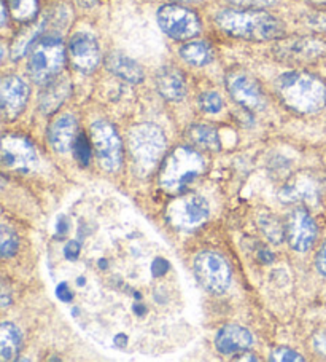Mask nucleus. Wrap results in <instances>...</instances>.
Masks as SVG:
<instances>
[{"label":"nucleus","mask_w":326,"mask_h":362,"mask_svg":"<svg viewBox=\"0 0 326 362\" xmlns=\"http://www.w3.org/2000/svg\"><path fill=\"white\" fill-rule=\"evenodd\" d=\"M217 26L231 37L252 42H267L284 37L285 26L279 18L262 10H222Z\"/></svg>","instance_id":"obj_1"},{"label":"nucleus","mask_w":326,"mask_h":362,"mask_svg":"<svg viewBox=\"0 0 326 362\" xmlns=\"http://www.w3.org/2000/svg\"><path fill=\"white\" fill-rule=\"evenodd\" d=\"M280 101L296 114H315L326 104V86L318 77L307 72H285L275 82Z\"/></svg>","instance_id":"obj_2"},{"label":"nucleus","mask_w":326,"mask_h":362,"mask_svg":"<svg viewBox=\"0 0 326 362\" xmlns=\"http://www.w3.org/2000/svg\"><path fill=\"white\" fill-rule=\"evenodd\" d=\"M205 171V158L191 147H177L162 160L159 187L169 195H181Z\"/></svg>","instance_id":"obj_3"},{"label":"nucleus","mask_w":326,"mask_h":362,"mask_svg":"<svg viewBox=\"0 0 326 362\" xmlns=\"http://www.w3.org/2000/svg\"><path fill=\"white\" fill-rule=\"evenodd\" d=\"M166 134L159 127L152 123H142L129 131V153L133 157L135 170L142 176H148L155 168L161 166L166 153Z\"/></svg>","instance_id":"obj_4"},{"label":"nucleus","mask_w":326,"mask_h":362,"mask_svg":"<svg viewBox=\"0 0 326 362\" xmlns=\"http://www.w3.org/2000/svg\"><path fill=\"white\" fill-rule=\"evenodd\" d=\"M64 64L66 47L59 35H43L30 48L28 72L37 85H45L58 77Z\"/></svg>","instance_id":"obj_5"},{"label":"nucleus","mask_w":326,"mask_h":362,"mask_svg":"<svg viewBox=\"0 0 326 362\" xmlns=\"http://www.w3.org/2000/svg\"><path fill=\"white\" fill-rule=\"evenodd\" d=\"M91 144L99 166L107 173H116L123 163V142L115 127L105 120L94 122Z\"/></svg>","instance_id":"obj_6"},{"label":"nucleus","mask_w":326,"mask_h":362,"mask_svg":"<svg viewBox=\"0 0 326 362\" xmlns=\"http://www.w3.org/2000/svg\"><path fill=\"white\" fill-rule=\"evenodd\" d=\"M194 274L199 284L213 296H222L231 284V268L228 260L213 251H203L194 259Z\"/></svg>","instance_id":"obj_7"},{"label":"nucleus","mask_w":326,"mask_h":362,"mask_svg":"<svg viewBox=\"0 0 326 362\" xmlns=\"http://www.w3.org/2000/svg\"><path fill=\"white\" fill-rule=\"evenodd\" d=\"M209 214L210 209L205 198L196 195V193H188L167 206L166 219L172 227L179 230H193L204 223Z\"/></svg>","instance_id":"obj_8"},{"label":"nucleus","mask_w":326,"mask_h":362,"mask_svg":"<svg viewBox=\"0 0 326 362\" xmlns=\"http://www.w3.org/2000/svg\"><path fill=\"white\" fill-rule=\"evenodd\" d=\"M162 33L174 40H190L200 33V21L193 10L179 4L162 5L158 10Z\"/></svg>","instance_id":"obj_9"},{"label":"nucleus","mask_w":326,"mask_h":362,"mask_svg":"<svg viewBox=\"0 0 326 362\" xmlns=\"http://www.w3.org/2000/svg\"><path fill=\"white\" fill-rule=\"evenodd\" d=\"M227 88L231 98L248 110H261L266 105L260 83L242 69H233L227 74Z\"/></svg>","instance_id":"obj_10"},{"label":"nucleus","mask_w":326,"mask_h":362,"mask_svg":"<svg viewBox=\"0 0 326 362\" xmlns=\"http://www.w3.org/2000/svg\"><path fill=\"white\" fill-rule=\"evenodd\" d=\"M275 56L285 62H310L323 58L326 43L312 37H291L280 40L274 48Z\"/></svg>","instance_id":"obj_11"},{"label":"nucleus","mask_w":326,"mask_h":362,"mask_svg":"<svg viewBox=\"0 0 326 362\" xmlns=\"http://www.w3.org/2000/svg\"><path fill=\"white\" fill-rule=\"evenodd\" d=\"M2 163L8 170L28 173L37 163V153L32 144L23 136H5L0 151Z\"/></svg>","instance_id":"obj_12"},{"label":"nucleus","mask_w":326,"mask_h":362,"mask_svg":"<svg viewBox=\"0 0 326 362\" xmlns=\"http://www.w3.org/2000/svg\"><path fill=\"white\" fill-rule=\"evenodd\" d=\"M286 240L298 252H307L317 240V226L309 212L304 208H296L288 216Z\"/></svg>","instance_id":"obj_13"},{"label":"nucleus","mask_w":326,"mask_h":362,"mask_svg":"<svg viewBox=\"0 0 326 362\" xmlns=\"http://www.w3.org/2000/svg\"><path fill=\"white\" fill-rule=\"evenodd\" d=\"M68 58L78 72L91 74L100 62L99 43L91 34L78 33L68 42Z\"/></svg>","instance_id":"obj_14"},{"label":"nucleus","mask_w":326,"mask_h":362,"mask_svg":"<svg viewBox=\"0 0 326 362\" xmlns=\"http://www.w3.org/2000/svg\"><path fill=\"white\" fill-rule=\"evenodd\" d=\"M29 99V86L23 78L16 76H7L0 82V105L4 115L13 120L21 115Z\"/></svg>","instance_id":"obj_15"},{"label":"nucleus","mask_w":326,"mask_h":362,"mask_svg":"<svg viewBox=\"0 0 326 362\" xmlns=\"http://www.w3.org/2000/svg\"><path fill=\"white\" fill-rule=\"evenodd\" d=\"M253 335L250 334V330L236 324L222 327L215 337V346L224 356L247 351L253 346Z\"/></svg>","instance_id":"obj_16"},{"label":"nucleus","mask_w":326,"mask_h":362,"mask_svg":"<svg viewBox=\"0 0 326 362\" xmlns=\"http://www.w3.org/2000/svg\"><path fill=\"white\" fill-rule=\"evenodd\" d=\"M77 120L71 114H62L49 124L48 142L58 153H67L77 139Z\"/></svg>","instance_id":"obj_17"},{"label":"nucleus","mask_w":326,"mask_h":362,"mask_svg":"<svg viewBox=\"0 0 326 362\" xmlns=\"http://www.w3.org/2000/svg\"><path fill=\"white\" fill-rule=\"evenodd\" d=\"M156 90L167 101H181L186 95V80L177 67H161L155 77Z\"/></svg>","instance_id":"obj_18"},{"label":"nucleus","mask_w":326,"mask_h":362,"mask_svg":"<svg viewBox=\"0 0 326 362\" xmlns=\"http://www.w3.org/2000/svg\"><path fill=\"white\" fill-rule=\"evenodd\" d=\"M71 95V82L66 76H58L43 85L39 96V109L43 114H53Z\"/></svg>","instance_id":"obj_19"},{"label":"nucleus","mask_w":326,"mask_h":362,"mask_svg":"<svg viewBox=\"0 0 326 362\" xmlns=\"http://www.w3.org/2000/svg\"><path fill=\"white\" fill-rule=\"evenodd\" d=\"M105 67L114 74L115 77L124 80V82L137 85L143 80V69L140 64L129 58L121 52H111L110 54H107L105 58Z\"/></svg>","instance_id":"obj_20"},{"label":"nucleus","mask_w":326,"mask_h":362,"mask_svg":"<svg viewBox=\"0 0 326 362\" xmlns=\"http://www.w3.org/2000/svg\"><path fill=\"white\" fill-rule=\"evenodd\" d=\"M45 21H40V23H34V24H29V26L24 28L23 30L18 33V35L15 37V40L11 42V59H21L24 54L30 52V48L34 47V43L39 40L40 34L45 30Z\"/></svg>","instance_id":"obj_21"},{"label":"nucleus","mask_w":326,"mask_h":362,"mask_svg":"<svg viewBox=\"0 0 326 362\" xmlns=\"http://www.w3.org/2000/svg\"><path fill=\"white\" fill-rule=\"evenodd\" d=\"M188 139H190L196 147L203 148V151H220V137H218L217 131L209 127V124H193V127L188 128Z\"/></svg>","instance_id":"obj_22"},{"label":"nucleus","mask_w":326,"mask_h":362,"mask_svg":"<svg viewBox=\"0 0 326 362\" xmlns=\"http://www.w3.org/2000/svg\"><path fill=\"white\" fill-rule=\"evenodd\" d=\"M21 348V334L15 324H0V354L5 361L15 359Z\"/></svg>","instance_id":"obj_23"},{"label":"nucleus","mask_w":326,"mask_h":362,"mask_svg":"<svg viewBox=\"0 0 326 362\" xmlns=\"http://www.w3.org/2000/svg\"><path fill=\"white\" fill-rule=\"evenodd\" d=\"M180 56L188 62V64L203 67L212 62L213 49L207 42L194 40L185 43V45L180 48Z\"/></svg>","instance_id":"obj_24"},{"label":"nucleus","mask_w":326,"mask_h":362,"mask_svg":"<svg viewBox=\"0 0 326 362\" xmlns=\"http://www.w3.org/2000/svg\"><path fill=\"white\" fill-rule=\"evenodd\" d=\"M15 21L30 23L39 13V0H4Z\"/></svg>","instance_id":"obj_25"},{"label":"nucleus","mask_w":326,"mask_h":362,"mask_svg":"<svg viewBox=\"0 0 326 362\" xmlns=\"http://www.w3.org/2000/svg\"><path fill=\"white\" fill-rule=\"evenodd\" d=\"M258 223H260V227L262 230V233H265L272 243H275V245H279V243L284 241V236L286 235V230H284V227H282V223H280L277 217L269 214V212H267V214L260 216Z\"/></svg>","instance_id":"obj_26"},{"label":"nucleus","mask_w":326,"mask_h":362,"mask_svg":"<svg viewBox=\"0 0 326 362\" xmlns=\"http://www.w3.org/2000/svg\"><path fill=\"white\" fill-rule=\"evenodd\" d=\"M68 20H71V11L67 10L64 5H58V7H53L48 11L47 16L43 18L45 21V28H53V29H66Z\"/></svg>","instance_id":"obj_27"},{"label":"nucleus","mask_w":326,"mask_h":362,"mask_svg":"<svg viewBox=\"0 0 326 362\" xmlns=\"http://www.w3.org/2000/svg\"><path fill=\"white\" fill-rule=\"evenodd\" d=\"M18 245H20V240H18L15 230L8 226H2V230H0V252H2L4 257L7 259L15 255Z\"/></svg>","instance_id":"obj_28"},{"label":"nucleus","mask_w":326,"mask_h":362,"mask_svg":"<svg viewBox=\"0 0 326 362\" xmlns=\"http://www.w3.org/2000/svg\"><path fill=\"white\" fill-rule=\"evenodd\" d=\"M199 105L205 114H218L223 109V99L215 91H207L200 95Z\"/></svg>","instance_id":"obj_29"},{"label":"nucleus","mask_w":326,"mask_h":362,"mask_svg":"<svg viewBox=\"0 0 326 362\" xmlns=\"http://www.w3.org/2000/svg\"><path fill=\"white\" fill-rule=\"evenodd\" d=\"M73 148H75V158H77L83 166L90 165L91 147H90V141H87L85 133H80L77 136V139H75V142H73Z\"/></svg>","instance_id":"obj_30"},{"label":"nucleus","mask_w":326,"mask_h":362,"mask_svg":"<svg viewBox=\"0 0 326 362\" xmlns=\"http://www.w3.org/2000/svg\"><path fill=\"white\" fill-rule=\"evenodd\" d=\"M271 361L275 362H303L304 358L299 353L293 351L290 348H275L274 351L271 353Z\"/></svg>","instance_id":"obj_31"},{"label":"nucleus","mask_w":326,"mask_h":362,"mask_svg":"<svg viewBox=\"0 0 326 362\" xmlns=\"http://www.w3.org/2000/svg\"><path fill=\"white\" fill-rule=\"evenodd\" d=\"M231 4L237 5V7H248V8H262L271 7L277 0H229Z\"/></svg>","instance_id":"obj_32"},{"label":"nucleus","mask_w":326,"mask_h":362,"mask_svg":"<svg viewBox=\"0 0 326 362\" xmlns=\"http://www.w3.org/2000/svg\"><path fill=\"white\" fill-rule=\"evenodd\" d=\"M315 264H317V270L320 272V274H323V276L326 278V241L323 243L322 247L318 249Z\"/></svg>","instance_id":"obj_33"},{"label":"nucleus","mask_w":326,"mask_h":362,"mask_svg":"<svg viewBox=\"0 0 326 362\" xmlns=\"http://www.w3.org/2000/svg\"><path fill=\"white\" fill-rule=\"evenodd\" d=\"M313 346H315L320 354L326 356V334L315 335V339H313Z\"/></svg>","instance_id":"obj_34"},{"label":"nucleus","mask_w":326,"mask_h":362,"mask_svg":"<svg viewBox=\"0 0 326 362\" xmlns=\"http://www.w3.org/2000/svg\"><path fill=\"white\" fill-rule=\"evenodd\" d=\"M78 251H80V246L78 243H68L67 247H66V257L67 259H77L78 257Z\"/></svg>","instance_id":"obj_35"},{"label":"nucleus","mask_w":326,"mask_h":362,"mask_svg":"<svg viewBox=\"0 0 326 362\" xmlns=\"http://www.w3.org/2000/svg\"><path fill=\"white\" fill-rule=\"evenodd\" d=\"M58 294H59V297H61V300H64V302H68V300H71V298H72V296L67 292V286H66V284L59 286Z\"/></svg>","instance_id":"obj_36"},{"label":"nucleus","mask_w":326,"mask_h":362,"mask_svg":"<svg viewBox=\"0 0 326 362\" xmlns=\"http://www.w3.org/2000/svg\"><path fill=\"white\" fill-rule=\"evenodd\" d=\"M312 4H317V5H326V0H309Z\"/></svg>","instance_id":"obj_37"},{"label":"nucleus","mask_w":326,"mask_h":362,"mask_svg":"<svg viewBox=\"0 0 326 362\" xmlns=\"http://www.w3.org/2000/svg\"><path fill=\"white\" fill-rule=\"evenodd\" d=\"M175 2H200V0H175Z\"/></svg>","instance_id":"obj_38"}]
</instances>
